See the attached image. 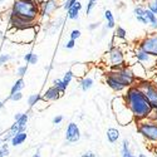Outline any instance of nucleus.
<instances>
[{
  "label": "nucleus",
  "instance_id": "1a4fd4ad",
  "mask_svg": "<svg viewBox=\"0 0 157 157\" xmlns=\"http://www.w3.org/2000/svg\"><path fill=\"white\" fill-rule=\"evenodd\" d=\"M133 58L136 62L141 63L147 71H156L157 69V57H153V56L146 53V52L136 48L133 52Z\"/></svg>",
  "mask_w": 157,
  "mask_h": 157
},
{
  "label": "nucleus",
  "instance_id": "f704fd0d",
  "mask_svg": "<svg viewBox=\"0 0 157 157\" xmlns=\"http://www.w3.org/2000/svg\"><path fill=\"white\" fill-rule=\"evenodd\" d=\"M8 155H9L8 145H3V147L0 148V157H4V156H8Z\"/></svg>",
  "mask_w": 157,
  "mask_h": 157
},
{
  "label": "nucleus",
  "instance_id": "7c9ffc66",
  "mask_svg": "<svg viewBox=\"0 0 157 157\" xmlns=\"http://www.w3.org/2000/svg\"><path fill=\"white\" fill-rule=\"evenodd\" d=\"M147 9L157 15V0H150V2L147 3Z\"/></svg>",
  "mask_w": 157,
  "mask_h": 157
},
{
  "label": "nucleus",
  "instance_id": "dca6fc26",
  "mask_svg": "<svg viewBox=\"0 0 157 157\" xmlns=\"http://www.w3.org/2000/svg\"><path fill=\"white\" fill-rule=\"evenodd\" d=\"M71 71L74 74V77L83 78V77H86V74L88 72V67H87V64H84V63H77L75 65H73V68Z\"/></svg>",
  "mask_w": 157,
  "mask_h": 157
},
{
  "label": "nucleus",
  "instance_id": "37998d69",
  "mask_svg": "<svg viewBox=\"0 0 157 157\" xmlns=\"http://www.w3.org/2000/svg\"><path fill=\"white\" fill-rule=\"evenodd\" d=\"M62 121H63V116H56L53 118V123L54 124H59Z\"/></svg>",
  "mask_w": 157,
  "mask_h": 157
},
{
  "label": "nucleus",
  "instance_id": "79ce46f5",
  "mask_svg": "<svg viewBox=\"0 0 157 157\" xmlns=\"http://www.w3.org/2000/svg\"><path fill=\"white\" fill-rule=\"evenodd\" d=\"M82 157H96V153L93 151H87L82 153Z\"/></svg>",
  "mask_w": 157,
  "mask_h": 157
},
{
  "label": "nucleus",
  "instance_id": "f3484780",
  "mask_svg": "<svg viewBox=\"0 0 157 157\" xmlns=\"http://www.w3.org/2000/svg\"><path fill=\"white\" fill-rule=\"evenodd\" d=\"M93 83H94L93 78H90L88 75H86V77H83V78H81V79H79V86H81V89L83 90V92L89 90L90 88L93 87Z\"/></svg>",
  "mask_w": 157,
  "mask_h": 157
},
{
  "label": "nucleus",
  "instance_id": "ea45409f",
  "mask_svg": "<svg viewBox=\"0 0 157 157\" xmlns=\"http://www.w3.org/2000/svg\"><path fill=\"white\" fill-rule=\"evenodd\" d=\"M99 24H101V23H90V24L88 25V30H90V32L96 30V29L99 27Z\"/></svg>",
  "mask_w": 157,
  "mask_h": 157
},
{
  "label": "nucleus",
  "instance_id": "72a5a7b5",
  "mask_svg": "<svg viewBox=\"0 0 157 157\" xmlns=\"http://www.w3.org/2000/svg\"><path fill=\"white\" fill-rule=\"evenodd\" d=\"M81 30H78V29H74V30H72L71 32V34H69V38L71 39H73V40H77L78 38H81Z\"/></svg>",
  "mask_w": 157,
  "mask_h": 157
},
{
  "label": "nucleus",
  "instance_id": "39448f33",
  "mask_svg": "<svg viewBox=\"0 0 157 157\" xmlns=\"http://www.w3.org/2000/svg\"><path fill=\"white\" fill-rule=\"evenodd\" d=\"M145 94V97L151 103L152 108H157V84L150 79H138L135 83Z\"/></svg>",
  "mask_w": 157,
  "mask_h": 157
},
{
  "label": "nucleus",
  "instance_id": "cd10ccee",
  "mask_svg": "<svg viewBox=\"0 0 157 157\" xmlns=\"http://www.w3.org/2000/svg\"><path fill=\"white\" fill-rule=\"evenodd\" d=\"M40 99H42V97L39 96V94H32V96L28 98V104H29L30 107H33V106H35V104H36L39 101H40Z\"/></svg>",
  "mask_w": 157,
  "mask_h": 157
},
{
  "label": "nucleus",
  "instance_id": "de8ad7c7",
  "mask_svg": "<svg viewBox=\"0 0 157 157\" xmlns=\"http://www.w3.org/2000/svg\"><path fill=\"white\" fill-rule=\"evenodd\" d=\"M135 2H137V3L142 4V3H148V2H150V0H135Z\"/></svg>",
  "mask_w": 157,
  "mask_h": 157
},
{
  "label": "nucleus",
  "instance_id": "3c124183",
  "mask_svg": "<svg viewBox=\"0 0 157 157\" xmlns=\"http://www.w3.org/2000/svg\"><path fill=\"white\" fill-rule=\"evenodd\" d=\"M137 157H147V155H145V153H138Z\"/></svg>",
  "mask_w": 157,
  "mask_h": 157
},
{
  "label": "nucleus",
  "instance_id": "864d4df0",
  "mask_svg": "<svg viewBox=\"0 0 157 157\" xmlns=\"http://www.w3.org/2000/svg\"><path fill=\"white\" fill-rule=\"evenodd\" d=\"M123 157H137V156L133 155V153H131V155H128V156H123Z\"/></svg>",
  "mask_w": 157,
  "mask_h": 157
},
{
  "label": "nucleus",
  "instance_id": "473e14b6",
  "mask_svg": "<svg viewBox=\"0 0 157 157\" xmlns=\"http://www.w3.org/2000/svg\"><path fill=\"white\" fill-rule=\"evenodd\" d=\"M77 3V0H65L63 4V9L64 10H69L72 6H74V4Z\"/></svg>",
  "mask_w": 157,
  "mask_h": 157
},
{
  "label": "nucleus",
  "instance_id": "680f3d73",
  "mask_svg": "<svg viewBox=\"0 0 157 157\" xmlns=\"http://www.w3.org/2000/svg\"><path fill=\"white\" fill-rule=\"evenodd\" d=\"M0 142H2V141H0Z\"/></svg>",
  "mask_w": 157,
  "mask_h": 157
},
{
  "label": "nucleus",
  "instance_id": "c756f323",
  "mask_svg": "<svg viewBox=\"0 0 157 157\" xmlns=\"http://www.w3.org/2000/svg\"><path fill=\"white\" fill-rule=\"evenodd\" d=\"M73 78H74V74L72 73V71H68L67 73L64 74V77L62 78V79L64 81V83H65V84H67V86H69V84H71V82H72V79H73Z\"/></svg>",
  "mask_w": 157,
  "mask_h": 157
},
{
  "label": "nucleus",
  "instance_id": "aec40b11",
  "mask_svg": "<svg viewBox=\"0 0 157 157\" xmlns=\"http://www.w3.org/2000/svg\"><path fill=\"white\" fill-rule=\"evenodd\" d=\"M27 141V133L25 132H18L14 137L11 138V145L13 146H19L21 143H24Z\"/></svg>",
  "mask_w": 157,
  "mask_h": 157
},
{
  "label": "nucleus",
  "instance_id": "4c0bfd02",
  "mask_svg": "<svg viewBox=\"0 0 157 157\" xmlns=\"http://www.w3.org/2000/svg\"><path fill=\"white\" fill-rule=\"evenodd\" d=\"M27 71H28V67H27V65H23V67H19L18 68V74L20 77H23V75L27 74Z\"/></svg>",
  "mask_w": 157,
  "mask_h": 157
},
{
  "label": "nucleus",
  "instance_id": "6ab92c4d",
  "mask_svg": "<svg viewBox=\"0 0 157 157\" xmlns=\"http://www.w3.org/2000/svg\"><path fill=\"white\" fill-rule=\"evenodd\" d=\"M145 17H146V18H147V20H148L150 27H151L152 29L157 30V15L155 14V13H152L151 10L146 9V14H145Z\"/></svg>",
  "mask_w": 157,
  "mask_h": 157
},
{
  "label": "nucleus",
  "instance_id": "5701e85b",
  "mask_svg": "<svg viewBox=\"0 0 157 157\" xmlns=\"http://www.w3.org/2000/svg\"><path fill=\"white\" fill-rule=\"evenodd\" d=\"M79 9H78L77 6H75V4H74V6H72L69 10H67V17H68V19H71V20H78V18H79Z\"/></svg>",
  "mask_w": 157,
  "mask_h": 157
},
{
  "label": "nucleus",
  "instance_id": "4468645a",
  "mask_svg": "<svg viewBox=\"0 0 157 157\" xmlns=\"http://www.w3.org/2000/svg\"><path fill=\"white\" fill-rule=\"evenodd\" d=\"M129 67H131V69H132L135 77L137 78V81H138V79H146V78H147V72H148V71H147L145 67H143L141 63L135 62V63H132V64H129Z\"/></svg>",
  "mask_w": 157,
  "mask_h": 157
},
{
  "label": "nucleus",
  "instance_id": "2f4dec72",
  "mask_svg": "<svg viewBox=\"0 0 157 157\" xmlns=\"http://www.w3.org/2000/svg\"><path fill=\"white\" fill-rule=\"evenodd\" d=\"M18 122V124L20 126V127H27V122H28V114H21V117L17 121Z\"/></svg>",
  "mask_w": 157,
  "mask_h": 157
},
{
  "label": "nucleus",
  "instance_id": "052dcab7",
  "mask_svg": "<svg viewBox=\"0 0 157 157\" xmlns=\"http://www.w3.org/2000/svg\"><path fill=\"white\" fill-rule=\"evenodd\" d=\"M57 2H58V0H57Z\"/></svg>",
  "mask_w": 157,
  "mask_h": 157
},
{
  "label": "nucleus",
  "instance_id": "f03ea898",
  "mask_svg": "<svg viewBox=\"0 0 157 157\" xmlns=\"http://www.w3.org/2000/svg\"><path fill=\"white\" fill-rule=\"evenodd\" d=\"M11 14L35 23L38 15L40 14V4L35 3L34 0H15Z\"/></svg>",
  "mask_w": 157,
  "mask_h": 157
},
{
  "label": "nucleus",
  "instance_id": "09e8293b",
  "mask_svg": "<svg viewBox=\"0 0 157 157\" xmlns=\"http://www.w3.org/2000/svg\"><path fill=\"white\" fill-rule=\"evenodd\" d=\"M21 114H23V113H17V114H15V121H18V120L20 118Z\"/></svg>",
  "mask_w": 157,
  "mask_h": 157
},
{
  "label": "nucleus",
  "instance_id": "e2e57ef3",
  "mask_svg": "<svg viewBox=\"0 0 157 157\" xmlns=\"http://www.w3.org/2000/svg\"><path fill=\"white\" fill-rule=\"evenodd\" d=\"M156 109H157V108H156Z\"/></svg>",
  "mask_w": 157,
  "mask_h": 157
},
{
  "label": "nucleus",
  "instance_id": "8fccbe9b",
  "mask_svg": "<svg viewBox=\"0 0 157 157\" xmlns=\"http://www.w3.org/2000/svg\"><path fill=\"white\" fill-rule=\"evenodd\" d=\"M33 157H42V156H40V152L36 151V153H34V155H33Z\"/></svg>",
  "mask_w": 157,
  "mask_h": 157
},
{
  "label": "nucleus",
  "instance_id": "bb28decb",
  "mask_svg": "<svg viewBox=\"0 0 157 157\" xmlns=\"http://www.w3.org/2000/svg\"><path fill=\"white\" fill-rule=\"evenodd\" d=\"M24 88V81H23V78H20V79H18L14 86L11 87V94L13 93H17V92H20V90Z\"/></svg>",
  "mask_w": 157,
  "mask_h": 157
},
{
  "label": "nucleus",
  "instance_id": "f257e3e1",
  "mask_svg": "<svg viewBox=\"0 0 157 157\" xmlns=\"http://www.w3.org/2000/svg\"><path fill=\"white\" fill-rule=\"evenodd\" d=\"M122 97L129 111L132 112L135 122L148 118V116L151 114L153 108L148 99L145 97V94L142 93V90L136 84L129 86L123 92Z\"/></svg>",
  "mask_w": 157,
  "mask_h": 157
},
{
  "label": "nucleus",
  "instance_id": "b1692460",
  "mask_svg": "<svg viewBox=\"0 0 157 157\" xmlns=\"http://www.w3.org/2000/svg\"><path fill=\"white\" fill-rule=\"evenodd\" d=\"M121 153H122V157H123V156H128V155L132 153V151H131V148H129V142H128V140H127V138H124V140L122 141Z\"/></svg>",
  "mask_w": 157,
  "mask_h": 157
},
{
  "label": "nucleus",
  "instance_id": "9d476101",
  "mask_svg": "<svg viewBox=\"0 0 157 157\" xmlns=\"http://www.w3.org/2000/svg\"><path fill=\"white\" fill-rule=\"evenodd\" d=\"M65 140L69 143H75L81 140V129L77 123L71 122L65 129Z\"/></svg>",
  "mask_w": 157,
  "mask_h": 157
},
{
  "label": "nucleus",
  "instance_id": "20e7f679",
  "mask_svg": "<svg viewBox=\"0 0 157 157\" xmlns=\"http://www.w3.org/2000/svg\"><path fill=\"white\" fill-rule=\"evenodd\" d=\"M137 132L151 143H157V122L142 120L137 122Z\"/></svg>",
  "mask_w": 157,
  "mask_h": 157
},
{
  "label": "nucleus",
  "instance_id": "6e6552de",
  "mask_svg": "<svg viewBox=\"0 0 157 157\" xmlns=\"http://www.w3.org/2000/svg\"><path fill=\"white\" fill-rule=\"evenodd\" d=\"M137 48L153 57H157V33L147 34L140 39L137 42Z\"/></svg>",
  "mask_w": 157,
  "mask_h": 157
},
{
  "label": "nucleus",
  "instance_id": "c9c22d12",
  "mask_svg": "<svg viewBox=\"0 0 157 157\" xmlns=\"http://www.w3.org/2000/svg\"><path fill=\"white\" fill-rule=\"evenodd\" d=\"M21 98H23V94H21V92L13 93V94L10 96V99H11V101H20Z\"/></svg>",
  "mask_w": 157,
  "mask_h": 157
},
{
  "label": "nucleus",
  "instance_id": "c03bdc74",
  "mask_svg": "<svg viewBox=\"0 0 157 157\" xmlns=\"http://www.w3.org/2000/svg\"><path fill=\"white\" fill-rule=\"evenodd\" d=\"M38 62V56L36 54H32V57H30V60H29V64H35Z\"/></svg>",
  "mask_w": 157,
  "mask_h": 157
},
{
  "label": "nucleus",
  "instance_id": "a19ab883",
  "mask_svg": "<svg viewBox=\"0 0 157 157\" xmlns=\"http://www.w3.org/2000/svg\"><path fill=\"white\" fill-rule=\"evenodd\" d=\"M9 59H10V57H9L8 54H3V56H0V65H3L4 63H6Z\"/></svg>",
  "mask_w": 157,
  "mask_h": 157
},
{
  "label": "nucleus",
  "instance_id": "5fc2aeb1",
  "mask_svg": "<svg viewBox=\"0 0 157 157\" xmlns=\"http://www.w3.org/2000/svg\"><path fill=\"white\" fill-rule=\"evenodd\" d=\"M2 107H3V103H2V102H0V108H2Z\"/></svg>",
  "mask_w": 157,
  "mask_h": 157
},
{
  "label": "nucleus",
  "instance_id": "a211bd4d",
  "mask_svg": "<svg viewBox=\"0 0 157 157\" xmlns=\"http://www.w3.org/2000/svg\"><path fill=\"white\" fill-rule=\"evenodd\" d=\"M106 135H107V140L109 143H116L120 140V131L117 128H108Z\"/></svg>",
  "mask_w": 157,
  "mask_h": 157
},
{
  "label": "nucleus",
  "instance_id": "58836bf2",
  "mask_svg": "<svg viewBox=\"0 0 157 157\" xmlns=\"http://www.w3.org/2000/svg\"><path fill=\"white\" fill-rule=\"evenodd\" d=\"M136 19H137V21L141 23V24H145V25L148 24V20H147V18H146L145 15H142V17H136Z\"/></svg>",
  "mask_w": 157,
  "mask_h": 157
},
{
  "label": "nucleus",
  "instance_id": "9b49d317",
  "mask_svg": "<svg viewBox=\"0 0 157 157\" xmlns=\"http://www.w3.org/2000/svg\"><path fill=\"white\" fill-rule=\"evenodd\" d=\"M104 83H106L113 92L116 93H121V92H124V90L127 89V87H124L118 79H116V78L113 75H111L108 72L104 74Z\"/></svg>",
  "mask_w": 157,
  "mask_h": 157
},
{
  "label": "nucleus",
  "instance_id": "0eeeda50",
  "mask_svg": "<svg viewBox=\"0 0 157 157\" xmlns=\"http://www.w3.org/2000/svg\"><path fill=\"white\" fill-rule=\"evenodd\" d=\"M108 73L111 75H113L116 79H118L124 87H129V86H133L137 82V78L135 77L132 69H131L129 65H123L121 68H117V69H111L108 71Z\"/></svg>",
  "mask_w": 157,
  "mask_h": 157
},
{
  "label": "nucleus",
  "instance_id": "6e6d98bb",
  "mask_svg": "<svg viewBox=\"0 0 157 157\" xmlns=\"http://www.w3.org/2000/svg\"><path fill=\"white\" fill-rule=\"evenodd\" d=\"M155 152H156V155H157V147H156V148H155Z\"/></svg>",
  "mask_w": 157,
  "mask_h": 157
},
{
  "label": "nucleus",
  "instance_id": "bf43d9fd",
  "mask_svg": "<svg viewBox=\"0 0 157 157\" xmlns=\"http://www.w3.org/2000/svg\"><path fill=\"white\" fill-rule=\"evenodd\" d=\"M155 83H156V84H157V81H156V82H155Z\"/></svg>",
  "mask_w": 157,
  "mask_h": 157
},
{
  "label": "nucleus",
  "instance_id": "ddd939ff",
  "mask_svg": "<svg viewBox=\"0 0 157 157\" xmlns=\"http://www.w3.org/2000/svg\"><path fill=\"white\" fill-rule=\"evenodd\" d=\"M57 9H58L57 0H44V2L40 4V14L48 17Z\"/></svg>",
  "mask_w": 157,
  "mask_h": 157
},
{
  "label": "nucleus",
  "instance_id": "a878e982",
  "mask_svg": "<svg viewBox=\"0 0 157 157\" xmlns=\"http://www.w3.org/2000/svg\"><path fill=\"white\" fill-rule=\"evenodd\" d=\"M146 6H143L142 4H137L135 8H133V14L135 17H142L146 14Z\"/></svg>",
  "mask_w": 157,
  "mask_h": 157
},
{
  "label": "nucleus",
  "instance_id": "c85d7f7f",
  "mask_svg": "<svg viewBox=\"0 0 157 157\" xmlns=\"http://www.w3.org/2000/svg\"><path fill=\"white\" fill-rule=\"evenodd\" d=\"M96 5H97V0H89L87 4V8H86V14L89 15L90 13H92V10L96 8Z\"/></svg>",
  "mask_w": 157,
  "mask_h": 157
},
{
  "label": "nucleus",
  "instance_id": "423d86ee",
  "mask_svg": "<svg viewBox=\"0 0 157 157\" xmlns=\"http://www.w3.org/2000/svg\"><path fill=\"white\" fill-rule=\"evenodd\" d=\"M106 60L109 69H117L126 65V58H124V52L120 45H114L113 48L108 49L106 53Z\"/></svg>",
  "mask_w": 157,
  "mask_h": 157
},
{
  "label": "nucleus",
  "instance_id": "49530a36",
  "mask_svg": "<svg viewBox=\"0 0 157 157\" xmlns=\"http://www.w3.org/2000/svg\"><path fill=\"white\" fill-rule=\"evenodd\" d=\"M75 6L81 10V9H82V3H81V2H77V3H75Z\"/></svg>",
  "mask_w": 157,
  "mask_h": 157
},
{
  "label": "nucleus",
  "instance_id": "412c9836",
  "mask_svg": "<svg viewBox=\"0 0 157 157\" xmlns=\"http://www.w3.org/2000/svg\"><path fill=\"white\" fill-rule=\"evenodd\" d=\"M104 19H106V21H107V28L112 29V28L116 27V20H114V17H113L111 10L104 11Z\"/></svg>",
  "mask_w": 157,
  "mask_h": 157
},
{
  "label": "nucleus",
  "instance_id": "2eb2a0df",
  "mask_svg": "<svg viewBox=\"0 0 157 157\" xmlns=\"http://www.w3.org/2000/svg\"><path fill=\"white\" fill-rule=\"evenodd\" d=\"M60 96H62V93L59 92V90H58L54 86H52V87H49V88L45 90V92H44L42 99H44V101H47V102H53V101L59 99Z\"/></svg>",
  "mask_w": 157,
  "mask_h": 157
},
{
  "label": "nucleus",
  "instance_id": "393cba45",
  "mask_svg": "<svg viewBox=\"0 0 157 157\" xmlns=\"http://www.w3.org/2000/svg\"><path fill=\"white\" fill-rule=\"evenodd\" d=\"M53 86L59 90L60 93H64V92H65V89H67V87H68L67 84L64 83L63 79H54V81H53Z\"/></svg>",
  "mask_w": 157,
  "mask_h": 157
},
{
  "label": "nucleus",
  "instance_id": "e433bc0d",
  "mask_svg": "<svg viewBox=\"0 0 157 157\" xmlns=\"http://www.w3.org/2000/svg\"><path fill=\"white\" fill-rule=\"evenodd\" d=\"M74 45H75V40H73V39H69L68 42H65L64 48L65 49H72V48H74Z\"/></svg>",
  "mask_w": 157,
  "mask_h": 157
},
{
  "label": "nucleus",
  "instance_id": "13d9d810",
  "mask_svg": "<svg viewBox=\"0 0 157 157\" xmlns=\"http://www.w3.org/2000/svg\"><path fill=\"white\" fill-rule=\"evenodd\" d=\"M78 2H82V0H78Z\"/></svg>",
  "mask_w": 157,
  "mask_h": 157
},
{
  "label": "nucleus",
  "instance_id": "7ed1b4c3",
  "mask_svg": "<svg viewBox=\"0 0 157 157\" xmlns=\"http://www.w3.org/2000/svg\"><path fill=\"white\" fill-rule=\"evenodd\" d=\"M112 111L114 113L116 121L118 122L121 126H126L129 124L135 121L132 112L129 111V108L127 107V104L124 103V99L122 96L116 97L112 101Z\"/></svg>",
  "mask_w": 157,
  "mask_h": 157
},
{
  "label": "nucleus",
  "instance_id": "f8f14e48",
  "mask_svg": "<svg viewBox=\"0 0 157 157\" xmlns=\"http://www.w3.org/2000/svg\"><path fill=\"white\" fill-rule=\"evenodd\" d=\"M10 24H11L13 28H17L18 30H20V29H28V28H34L35 27V23L34 21H29L27 19H23L20 17L13 15V14H11V18H10Z\"/></svg>",
  "mask_w": 157,
  "mask_h": 157
},
{
  "label": "nucleus",
  "instance_id": "4be33fe9",
  "mask_svg": "<svg viewBox=\"0 0 157 157\" xmlns=\"http://www.w3.org/2000/svg\"><path fill=\"white\" fill-rule=\"evenodd\" d=\"M113 38H114V39H122V40H124V39L127 38V30H126L123 27H117V28H114Z\"/></svg>",
  "mask_w": 157,
  "mask_h": 157
},
{
  "label": "nucleus",
  "instance_id": "a18cd8bd",
  "mask_svg": "<svg viewBox=\"0 0 157 157\" xmlns=\"http://www.w3.org/2000/svg\"><path fill=\"white\" fill-rule=\"evenodd\" d=\"M32 54H33V53H28V54H25V56H24V60L27 62V63H29V60H30V57H32Z\"/></svg>",
  "mask_w": 157,
  "mask_h": 157
},
{
  "label": "nucleus",
  "instance_id": "4d7b16f0",
  "mask_svg": "<svg viewBox=\"0 0 157 157\" xmlns=\"http://www.w3.org/2000/svg\"><path fill=\"white\" fill-rule=\"evenodd\" d=\"M2 2H4V0H0V3H2Z\"/></svg>",
  "mask_w": 157,
  "mask_h": 157
},
{
  "label": "nucleus",
  "instance_id": "603ef678",
  "mask_svg": "<svg viewBox=\"0 0 157 157\" xmlns=\"http://www.w3.org/2000/svg\"><path fill=\"white\" fill-rule=\"evenodd\" d=\"M34 2H35V3H38V4H42V3L44 2V0H34Z\"/></svg>",
  "mask_w": 157,
  "mask_h": 157
}]
</instances>
